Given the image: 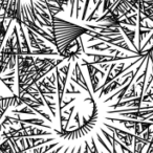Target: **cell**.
I'll return each mask as SVG.
<instances>
[{"label":"cell","instance_id":"cell-4","mask_svg":"<svg viewBox=\"0 0 153 153\" xmlns=\"http://www.w3.org/2000/svg\"><path fill=\"white\" fill-rule=\"evenodd\" d=\"M1 119H2V117H0V121H1Z\"/></svg>","mask_w":153,"mask_h":153},{"label":"cell","instance_id":"cell-1","mask_svg":"<svg viewBox=\"0 0 153 153\" xmlns=\"http://www.w3.org/2000/svg\"><path fill=\"white\" fill-rule=\"evenodd\" d=\"M104 71L85 60L70 61L62 76L60 67L53 72L51 85L43 80L36 83L38 91L28 96L48 112L25 105L7 117L10 125L20 128L4 138H24L25 148L33 153H134L129 146L140 133L153 127L140 115L144 101L131 76L120 80L114 68L104 64Z\"/></svg>","mask_w":153,"mask_h":153},{"label":"cell","instance_id":"cell-3","mask_svg":"<svg viewBox=\"0 0 153 153\" xmlns=\"http://www.w3.org/2000/svg\"><path fill=\"white\" fill-rule=\"evenodd\" d=\"M152 102H153V100H152ZM150 122H153V112L151 113V115H150ZM146 153H153V135H151V140H148Z\"/></svg>","mask_w":153,"mask_h":153},{"label":"cell","instance_id":"cell-2","mask_svg":"<svg viewBox=\"0 0 153 153\" xmlns=\"http://www.w3.org/2000/svg\"><path fill=\"white\" fill-rule=\"evenodd\" d=\"M134 28L121 25L117 32L99 39L97 44L105 45V59L92 61L91 65H111L113 76L120 80L131 76L132 86L140 88V96L146 101L153 97V15L143 16L137 7Z\"/></svg>","mask_w":153,"mask_h":153},{"label":"cell","instance_id":"cell-5","mask_svg":"<svg viewBox=\"0 0 153 153\" xmlns=\"http://www.w3.org/2000/svg\"><path fill=\"white\" fill-rule=\"evenodd\" d=\"M0 98H1V97H0Z\"/></svg>","mask_w":153,"mask_h":153}]
</instances>
